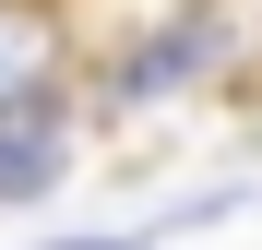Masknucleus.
I'll use <instances>...</instances> for the list:
<instances>
[{
    "instance_id": "nucleus-1",
    "label": "nucleus",
    "mask_w": 262,
    "mask_h": 250,
    "mask_svg": "<svg viewBox=\"0 0 262 250\" xmlns=\"http://www.w3.org/2000/svg\"><path fill=\"white\" fill-rule=\"evenodd\" d=\"M60 179H72V83H36L0 107V215L48 202Z\"/></svg>"
},
{
    "instance_id": "nucleus-2",
    "label": "nucleus",
    "mask_w": 262,
    "mask_h": 250,
    "mask_svg": "<svg viewBox=\"0 0 262 250\" xmlns=\"http://www.w3.org/2000/svg\"><path fill=\"white\" fill-rule=\"evenodd\" d=\"M214 60H227V24H214V12H167L143 48L107 72V96H119V107H155V96H179V83H203Z\"/></svg>"
},
{
    "instance_id": "nucleus-3",
    "label": "nucleus",
    "mask_w": 262,
    "mask_h": 250,
    "mask_svg": "<svg viewBox=\"0 0 262 250\" xmlns=\"http://www.w3.org/2000/svg\"><path fill=\"white\" fill-rule=\"evenodd\" d=\"M60 83V0H0V107Z\"/></svg>"
}]
</instances>
